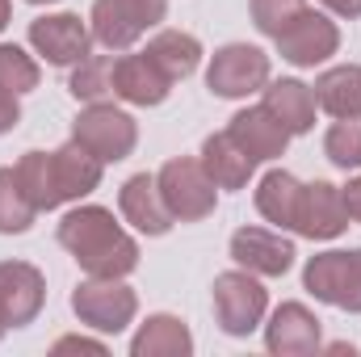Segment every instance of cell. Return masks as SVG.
<instances>
[{
  "mask_svg": "<svg viewBox=\"0 0 361 357\" xmlns=\"http://www.w3.org/2000/svg\"><path fill=\"white\" fill-rule=\"evenodd\" d=\"M59 244L72 253L85 277H126L139 269V244L122 231L114 210L76 206L59 219Z\"/></svg>",
  "mask_w": 361,
  "mask_h": 357,
  "instance_id": "cell-1",
  "label": "cell"
},
{
  "mask_svg": "<svg viewBox=\"0 0 361 357\" xmlns=\"http://www.w3.org/2000/svg\"><path fill=\"white\" fill-rule=\"evenodd\" d=\"M72 311L85 328L101 332V337H118L135 324L139 294L122 277H85L72 290Z\"/></svg>",
  "mask_w": 361,
  "mask_h": 357,
  "instance_id": "cell-2",
  "label": "cell"
},
{
  "mask_svg": "<svg viewBox=\"0 0 361 357\" xmlns=\"http://www.w3.org/2000/svg\"><path fill=\"white\" fill-rule=\"evenodd\" d=\"M72 139H76L85 152H92L101 164H118V160H126V156L135 152V143H139V122H135L126 109H118L114 101H92V105H85V109L76 114Z\"/></svg>",
  "mask_w": 361,
  "mask_h": 357,
  "instance_id": "cell-3",
  "label": "cell"
},
{
  "mask_svg": "<svg viewBox=\"0 0 361 357\" xmlns=\"http://www.w3.org/2000/svg\"><path fill=\"white\" fill-rule=\"evenodd\" d=\"M302 290L328 307L361 315V248H332L315 253L302 265Z\"/></svg>",
  "mask_w": 361,
  "mask_h": 357,
  "instance_id": "cell-4",
  "label": "cell"
},
{
  "mask_svg": "<svg viewBox=\"0 0 361 357\" xmlns=\"http://www.w3.org/2000/svg\"><path fill=\"white\" fill-rule=\"evenodd\" d=\"M269 290L248 269H227L214 277V320L227 337H252L265 324Z\"/></svg>",
  "mask_w": 361,
  "mask_h": 357,
  "instance_id": "cell-5",
  "label": "cell"
},
{
  "mask_svg": "<svg viewBox=\"0 0 361 357\" xmlns=\"http://www.w3.org/2000/svg\"><path fill=\"white\" fill-rule=\"evenodd\" d=\"M269 85V55L248 42H227L210 55L206 68V89L223 101H244Z\"/></svg>",
  "mask_w": 361,
  "mask_h": 357,
  "instance_id": "cell-6",
  "label": "cell"
},
{
  "mask_svg": "<svg viewBox=\"0 0 361 357\" xmlns=\"http://www.w3.org/2000/svg\"><path fill=\"white\" fill-rule=\"evenodd\" d=\"M156 185L173 210L177 223H197L206 214H214V202H219V185L210 181V173L202 169V160L193 156H177L169 160L160 173H156Z\"/></svg>",
  "mask_w": 361,
  "mask_h": 357,
  "instance_id": "cell-7",
  "label": "cell"
},
{
  "mask_svg": "<svg viewBox=\"0 0 361 357\" xmlns=\"http://www.w3.org/2000/svg\"><path fill=\"white\" fill-rule=\"evenodd\" d=\"M277 55L294 68H315V63H328L336 51H341V30L328 13H315V8H302L277 38Z\"/></svg>",
  "mask_w": 361,
  "mask_h": 357,
  "instance_id": "cell-8",
  "label": "cell"
},
{
  "mask_svg": "<svg viewBox=\"0 0 361 357\" xmlns=\"http://www.w3.org/2000/svg\"><path fill=\"white\" fill-rule=\"evenodd\" d=\"M30 47L51 68H76L92 55V30L89 21H80V13H47L30 21Z\"/></svg>",
  "mask_w": 361,
  "mask_h": 357,
  "instance_id": "cell-9",
  "label": "cell"
},
{
  "mask_svg": "<svg viewBox=\"0 0 361 357\" xmlns=\"http://www.w3.org/2000/svg\"><path fill=\"white\" fill-rule=\"evenodd\" d=\"M265 349L273 357H311L324 349V324L307 303H281L265 324Z\"/></svg>",
  "mask_w": 361,
  "mask_h": 357,
  "instance_id": "cell-10",
  "label": "cell"
},
{
  "mask_svg": "<svg viewBox=\"0 0 361 357\" xmlns=\"http://www.w3.org/2000/svg\"><path fill=\"white\" fill-rule=\"evenodd\" d=\"M47 303V277L30 261H0V315L8 328H25L38 320Z\"/></svg>",
  "mask_w": 361,
  "mask_h": 357,
  "instance_id": "cell-11",
  "label": "cell"
},
{
  "mask_svg": "<svg viewBox=\"0 0 361 357\" xmlns=\"http://www.w3.org/2000/svg\"><path fill=\"white\" fill-rule=\"evenodd\" d=\"M294 244L273 227H240L231 236V261L257 277H286L294 269Z\"/></svg>",
  "mask_w": 361,
  "mask_h": 357,
  "instance_id": "cell-12",
  "label": "cell"
},
{
  "mask_svg": "<svg viewBox=\"0 0 361 357\" xmlns=\"http://www.w3.org/2000/svg\"><path fill=\"white\" fill-rule=\"evenodd\" d=\"M349 227V210H345V193L332 181H311L302 185V202H298V223L294 231L307 240H336Z\"/></svg>",
  "mask_w": 361,
  "mask_h": 357,
  "instance_id": "cell-13",
  "label": "cell"
},
{
  "mask_svg": "<svg viewBox=\"0 0 361 357\" xmlns=\"http://www.w3.org/2000/svg\"><path fill=\"white\" fill-rule=\"evenodd\" d=\"M118 210H122V219L139 236H169L173 223H177L152 173H135V177L118 189Z\"/></svg>",
  "mask_w": 361,
  "mask_h": 357,
  "instance_id": "cell-14",
  "label": "cell"
},
{
  "mask_svg": "<svg viewBox=\"0 0 361 357\" xmlns=\"http://www.w3.org/2000/svg\"><path fill=\"white\" fill-rule=\"evenodd\" d=\"M227 135L257 160V164H269L277 156H286V147H290V131L273 118L265 105H248V109H240L235 118H231V126H227Z\"/></svg>",
  "mask_w": 361,
  "mask_h": 357,
  "instance_id": "cell-15",
  "label": "cell"
},
{
  "mask_svg": "<svg viewBox=\"0 0 361 357\" xmlns=\"http://www.w3.org/2000/svg\"><path fill=\"white\" fill-rule=\"evenodd\" d=\"M173 80L143 55V51H130V55H118L114 59V97L126 101V105H160L169 101Z\"/></svg>",
  "mask_w": 361,
  "mask_h": 357,
  "instance_id": "cell-16",
  "label": "cell"
},
{
  "mask_svg": "<svg viewBox=\"0 0 361 357\" xmlns=\"http://www.w3.org/2000/svg\"><path fill=\"white\" fill-rule=\"evenodd\" d=\"M261 105L269 109L273 118L290 131V135H307L315 126V114H319V101H315V89L286 76V80H269L261 89Z\"/></svg>",
  "mask_w": 361,
  "mask_h": 357,
  "instance_id": "cell-17",
  "label": "cell"
},
{
  "mask_svg": "<svg viewBox=\"0 0 361 357\" xmlns=\"http://www.w3.org/2000/svg\"><path fill=\"white\" fill-rule=\"evenodd\" d=\"M202 169L210 173V181L219 185V189H244L252 173H257V160L227 135V131H219V135H206V143H202Z\"/></svg>",
  "mask_w": 361,
  "mask_h": 357,
  "instance_id": "cell-18",
  "label": "cell"
},
{
  "mask_svg": "<svg viewBox=\"0 0 361 357\" xmlns=\"http://www.w3.org/2000/svg\"><path fill=\"white\" fill-rule=\"evenodd\" d=\"M298 202H302V181L286 169H269L257 185V210L277 231H294L298 223Z\"/></svg>",
  "mask_w": 361,
  "mask_h": 357,
  "instance_id": "cell-19",
  "label": "cell"
},
{
  "mask_svg": "<svg viewBox=\"0 0 361 357\" xmlns=\"http://www.w3.org/2000/svg\"><path fill=\"white\" fill-rule=\"evenodd\" d=\"M51 160H55V181H59L63 202H80V198H89L92 189L101 185L105 164H101L92 152H85L76 139H68L63 147H55Z\"/></svg>",
  "mask_w": 361,
  "mask_h": 357,
  "instance_id": "cell-20",
  "label": "cell"
},
{
  "mask_svg": "<svg viewBox=\"0 0 361 357\" xmlns=\"http://www.w3.org/2000/svg\"><path fill=\"white\" fill-rule=\"evenodd\" d=\"M193 353V332L177 315H147L130 341V357H189Z\"/></svg>",
  "mask_w": 361,
  "mask_h": 357,
  "instance_id": "cell-21",
  "label": "cell"
},
{
  "mask_svg": "<svg viewBox=\"0 0 361 357\" xmlns=\"http://www.w3.org/2000/svg\"><path fill=\"white\" fill-rule=\"evenodd\" d=\"M311 89L328 118H361V63L328 68Z\"/></svg>",
  "mask_w": 361,
  "mask_h": 357,
  "instance_id": "cell-22",
  "label": "cell"
},
{
  "mask_svg": "<svg viewBox=\"0 0 361 357\" xmlns=\"http://www.w3.org/2000/svg\"><path fill=\"white\" fill-rule=\"evenodd\" d=\"M143 55L177 85V80H185V76L197 72V63H202V42H197L193 34H185V30H160V34L143 47Z\"/></svg>",
  "mask_w": 361,
  "mask_h": 357,
  "instance_id": "cell-23",
  "label": "cell"
},
{
  "mask_svg": "<svg viewBox=\"0 0 361 357\" xmlns=\"http://www.w3.org/2000/svg\"><path fill=\"white\" fill-rule=\"evenodd\" d=\"M13 169H17L21 189L30 193V202H34L38 210L63 206V193H59V181H55V160H51V152H25Z\"/></svg>",
  "mask_w": 361,
  "mask_h": 357,
  "instance_id": "cell-24",
  "label": "cell"
},
{
  "mask_svg": "<svg viewBox=\"0 0 361 357\" xmlns=\"http://www.w3.org/2000/svg\"><path fill=\"white\" fill-rule=\"evenodd\" d=\"M89 30H92V42H101L105 51H130V47L143 38V30L122 13L118 0H97V4H92Z\"/></svg>",
  "mask_w": 361,
  "mask_h": 357,
  "instance_id": "cell-25",
  "label": "cell"
},
{
  "mask_svg": "<svg viewBox=\"0 0 361 357\" xmlns=\"http://www.w3.org/2000/svg\"><path fill=\"white\" fill-rule=\"evenodd\" d=\"M42 210L30 202V193L21 189L17 169H0V236H21L34 227Z\"/></svg>",
  "mask_w": 361,
  "mask_h": 357,
  "instance_id": "cell-26",
  "label": "cell"
},
{
  "mask_svg": "<svg viewBox=\"0 0 361 357\" xmlns=\"http://www.w3.org/2000/svg\"><path fill=\"white\" fill-rule=\"evenodd\" d=\"M68 92L80 101V105H92V101H109L114 97V59L109 55H85L72 76H68Z\"/></svg>",
  "mask_w": 361,
  "mask_h": 357,
  "instance_id": "cell-27",
  "label": "cell"
},
{
  "mask_svg": "<svg viewBox=\"0 0 361 357\" xmlns=\"http://www.w3.org/2000/svg\"><path fill=\"white\" fill-rule=\"evenodd\" d=\"M38 80H42L38 59L25 47H17V42H0V89L21 97V92L38 89Z\"/></svg>",
  "mask_w": 361,
  "mask_h": 357,
  "instance_id": "cell-28",
  "label": "cell"
},
{
  "mask_svg": "<svg viewBox=\"0 0 361 357\" xmlns=\"http://www.w3.org/2000/svg\"><path fill=\"white\" fill-rule=\"evenodd\" d=\"M324 156L336 169H361V118H336L324 135Z\"/></svg>",
  "mask_w": 361,
  "mask_h": 357,
  "instance_id": "cell-29",
  "label": "cell"
},
{
  "mask_svg": "<svg viewBox=\"0 0 361 357\" xmlns=\"http://www.w3.org/2000/svg\"><path fill=\"white\" fill-rule=\"evenodd\" d=\"M302 8H307V0H248L252 25H257L261 34H269V38H277Z\"/></svg>",
  "mask_w": 361,
  "mask_h": 357,
  "instance_id": "cell-30",
  "label": "cell"
},
{
  "mask_svg": "<svg viewBox=\"0 0 361 357\" xmlns=\"http://www.w3.org/2000/svg\"><path fill=\"white\" fill-rule=\"evenodd\" d=\"M122 4V13L147 34V30H156L164 17H169V0H118Z\"/></svg>",
  "mask_w": 361,
  "mask_h": 357,
  "instance_id": "cell-31",
  "label": "cell"
},
{
  "mask_svg": "<svg viewBox=\"0 0 361 357\" xmlns=\"http://www.w3.org/2000/svg\"><path fill=\"white\" fill-rule=\"evenodd\" d=\"M55 353H97V357H105V341H92V337H59V341H55Z\"/></svg>",
  "mask_w": 361,
  "mask_h": 357,
  "instance_id": "cell-32",
  "label": "cell"
},
{
  "mask_svg": "<svg viewBox=\"0 0 361 357\" xmlns=\"http://www.w3.org/2000/svg\"><path fill=\"white\" fill-rule=\"evenodd\" d=\"M17 122H21V101H17V92L0 89V135H8Z\"/></svg>",
  "mask_w": 361,
  "mask_h": 357,
  "instance_id": "cell-33",
  "label": "cell"
},
{
  "mask_svg": "<svg viewBox=\"0 0 361 357\" xmlns=\"http://www.w3.org/2000/svg\"><path fill=\"white\" fill-rule=\"evenodd\" d=\"M341 193H345V210H349V219L361 223V177H353L349 185H341Z\"/></svg>",
  "mask_w": 361,
  "mask_h": 357,
  "instance_id": "cell-34",
  "label": "cell"
},
{
  "mask_svg": "<svg viewBox=\"0 0 361 357\" xmlns=\"http://www.w3.org/2000/svg\"><path fill=\"white\" fill-rule=\"evenodd\" d=\"M332 17H361V0H319Z\"/></svg>",
  "mask_w": 361,
  "mask_h": 357,
  "instance_id": "cell-35",
  "label": "cell"
},
{
  "mask_svg": "<svg viewBox=\"0 0 361 357\" xmlns=\"http://www.w3.org/2000/svg\"><path fill=\"white\" fill-rule=\"evenodd\" d=\"M324 353H336V357H341V353H349V357H353V353H357V349H353V345H345V341H336V345H328Z\"/></svg>",
  "mask_w": 361,
  "mask_h": 357,
  "instance_id": "cell-36",
  "label": "cell"
},
{
  "mask_svg": "<svg viewBox=\"0 0 361 357\" xmlns=\"http://www.w3.org/2000/svg\"><path fill=\"white\" fill-rule=\"evenodd\" d=\"M8 13H13V0H0V30L8 25Z\"/></svg>",
  "mask_w": 361,
  "mask_h": 357,
  "instance_id": "cell-37",
  "label": "cell"
},
{
  "mask_svg": "<svg viewBox=\"0 0 361 357\" xmlns=\"http://www.w3.org/2000/svg\"><path fill=\"white\" fill-rule=\"evenodd\" d=\"M4 332H8V324H4V315H0V341H4Z\"/></svg>",
  "mask_w": 361,
  "mask_h": 357,
  "instance_id": "cell-38",
  "label": "cell"
},
{
  "mask_svg": "<svg viewBox=\"0 0 361 357\" xmlns=\"http://www.w3.org/2000/svg\"><path fill=\"white\" fill-rule=\"evenodd\" d=\"M30 4H55V0H30Z\"/></svg>",
  "mask_w": 361,
  "mask_h": 357,
  "instance_id": "cell-39",
  "label": "cell"
}]
</instances>
